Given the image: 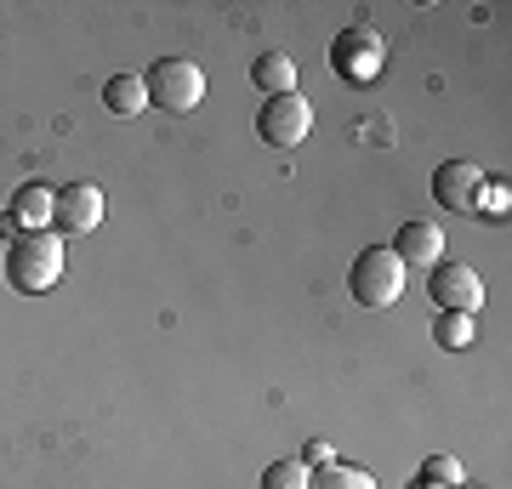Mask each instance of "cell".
Instances as JSON below:
<instances>
[{
  "label": "cell",
  "instance_id": "52a82bcc",
  "mask_svg": "<svg viewBox=\"0 0 512 489\" xmlns=\"http://www.w3.org/2000/svg\"><path fill=\"white\" fill-rule=\"evenodd\" d=\"M52 205H57V188L46 182H23L12 205H6V217H0V234L18 239V234H46L52 228Z\"/></svg>",
  "mask_w": 512,
  "mask_h": 489
},
{
  "label": "cell",
  "instance_id": "e0dca14e",
  "mask_svg": "<svg viewBox=\"0 0 512 489\" xmlns=\"http://www.w3.org/2000/svg\"><path fill=\"white\" fill-rule=\"evenodd\" d=\"M507 205H512V188H507V182H490V177H484V188H478L473 211H484V217H501Z\"/></svg>",
  "mask_w": 512,
  "mask_h": 489
},
{
  "label": "cell",
  "instance_id": "4fadbf2b",
  "mask_svg": "<svg viewBox=\"0 0 512 489\" xmlns=\"http://www.w3.org/2000/svg\"><path fill=\"white\" fill-rule=\"evenodd\" d=\"M308 489H376V478L353 461H325V467L308 472Z\"/></svg>",
  "mask_w": 512,
  "mask_h": 489
},
{
  "label": "cell",
  "instance_id": "5bb4252c",
  "mask_svg": "<svg viewBox=\"0 0 512 489\" xmlns=\"http://www.w3.org/2000/svg\"><path fill=\"white\" fill-rule=\"evenodd\" d=\"M478 325H473V313H439L433 319V342L444 347V353H461V347H473Z\"/></svg>",
  "mask_w": 512,
  "mask_h": 489
},
{
  "label": "cell",
  "instance_id": "ba28073f",
  "mask_svg": "<svg viewBox=\"0 0 512 489\" xmlns=\"http://www.w3.org/2000/svg\"><path fill=\"white\" fill-rule=\"evenodd\" d=\"M97 222H103V188H97V182H69V188H57L52 234H92Z\"/></svg>",
  "mask_w": 512,
  "mask_h": 489
},
{
  "label": "cell",
  "instance_id": "277c9868",
  "mask_svg": "<svg viewBox=\"0 0 512 489\" xmlns=\"http://www.w3.org/2000/svg\"><path fill=\"white\" fill-rule=\"evenodd\" d=\"M330 69H336L342 86H370L387 69V40L370 23H353V29H342L330 40Z\"/></svg>",
  "mask_w": 512,
  "mask_h": 489
},
{
  "label": "cell",
  "instance_id": "7c38bea8",
  "mask_svg": "<svg viewBox=\"0 0 512 489\" xmlns=\"http://www.w3.org/2000/svg\"><path fill=\"white\" fill-rule=\"evenodd\" d=\"M251 86L262 91V97H285V91H296V57L291 52H262L251 63Z\"/></svg>",
  "mask_w": 512,
  "mask_h": 489
},
{
  "label": "cell",
  "instance_id": "2e32d148",
  "mask_svg": "<svg viewBox=\"0 0 512 489\" xmlns=\"http://www.w3.org/2000/svg\"><path fill=\"white\" fill-rule=\"evenodd\" d=\"M262 489H308V467L302 461H274L262 472Z\"/></svg>",
  "mask_w": 512,
  "mask_h": 489
},
{
  "label": "cell",
  "instance_id": "30bf717a",
  "mask_svg": "<svg viewBox=\"0 0 512 489\" xmlns=\"http://www.w3.org/2000/svg\"><path fill=\"white\" fill-rule=\"evenodd\" d=\"M387 251L399 256L404 268H410V262H427V268H433V262H444V228L439 222H427V217H410L399 234H393Z\"/></svg>",
  "mask_w": 512,
  "mask_h": 489
},
{
  "label": "cell",
  "instance_id": "9a60e30c",
  "mask_svg": "<svg viewBox=\"0 0 512 489\" xmlns=\"http://www.w3.org/2000/svg\"><path fill=\"white\" fill-rule=\"evenodd\" d=\"M421 478H427V484H439V489L467 484V472H461L456 455H427V461H421Z\"/></svg>",
  "mask_w": 512,
  "mask_h": 489
},
{
  "label": "cell",
  "instance_id": "ac0fdd59",
  "mask_svg": "<svg viewBox=\"0 0 512 489\" xmlns=\"http://www.w3.org/2000/svg\"><path fill=\"white\" fill-rule=\"evenodd\" d=\"M296 461H302V467H325V461H336V450H330L325 438H308V444H302V455H296Z\"/></svg>",
  "mask_w": 512,
  "mask_h": 489
},
{
  "label": "cell",
  "instance_id": "8992f818",
  "mask_svg": "<svg viewBox=\"0 0 512 489\" xmlns=\"http://www.w3.org/2000/svg\"><path fill=\"white\" fill-rule=\"evenodd\" d=\"M427 296L439 313H478L484 308V279L473 262H433L427 268Z\"/></svg>",
  "mask_w": 512,
  "mask_h": 489
},
{
  "label": "cell",
  "instance_id": "7a4b0ae2",
  "mask_svg": "<svg viewBox=\"0 0 512 489\" xmlns=\"http://www.w3.org/2000/svg\"><path fill=\"white\" fill-rule=\"evenodd\" d=\"M404 279H410V268H404L387 245L359 251L353 256V268H348V290H353L359 308H393V302L404 296Z\"/></svg>",
  "mask_w": 512,
  "mask_h": 489
},
{
  "label": "cell",
  "instance_id": "ffe728a7",
  "mask_svg": "<svg viewBox=\"0 0 512 489\" xmlns=\"http://www.w3.org/2000/svg\"><path fill=\"white\" fill-rule=\"evenodd\" d=\"M456 489H478V484H456Z\"/></svg>",
  "mask_w": 512,
  "mask_h": 489
},
{
  "label": "cell",
  "instance_id": "9c48e42d",
  "mask_svg": "<svg viewBox=\"0 0 512 489\" xmlns=\"http://www.w3.org/2000/svg\"><path fill=\"white\" fill-rule=\"evenodd\" d=\"M478 188H484V171H478L473 160H444L439 171H433V200H439L444 211H473Z\"/></svg>",
  "mask_w": 512,
  "mask_h": 489
},
{
  "label": "cell",
  "instance_id": "6da1fadb",
  "mask_svg": "<svg viewBox=\"0 0 512 489\" xmlns=\"http://www.w3.org/2000/svg\"><path fill=\"white\" fill-rule=\"evenodd\" d=\"M63 268H69V256H63V234H18L6 239V279H12V290H23V296H46V290L63 279Z\"/></svg>",
  "mask_w": 512,
  "mask_h": 489
},
{
  "label": "cell",
  "instance_id": "3957f363",
  "mask_svg": "<svg viewBox=\"0 0 512 489\" xmlns=\"http://www.w3.org/2000/svg\"><path fill=\"white\" fill-rule=\"evenodd\" d=\"M148 86V103L165 114H188L205 103V69L200 63H188V57H160L154 69L143 74Z\"/></svg>",
  "mask_w": 512,
  "mask_h": 489
},
{
  "label": "cell",
  "instance_id": "8fae6325",
  "mask_svg": "<svg viewBox=\"0 0 512 489\" xmlns=\"http://www.w3.org/2000/svg\"><path fill=\"white\" fill-rule=\"evenodd\" d=\"M103 109L120 114V120H137V114L148 109V86H143V74H131V69L109 74V80H103Z\"/></svg>",
  "mask_w": 512,
  "mask_h": 489
},
{
  "label": "cell",
  "instance_id": "5b68a950",
  "mask_svg": "<svg viewBox=\"0 0 512 489\" xmlns=\"http://www.w3.org/2000/svg\"><path fill=\"white\" fill-rule=\"evenodd\" d=\"M313 131V103L302 91H285V97H262V109H256V137L268 148H296L308 143Z\"/></svg>",
  "mask_w": 512,
  "mask_h": 489
},
{
  "label": "cell",
  "instance_id": "d6986e66",
  "mask_svg": "<svg viewBox=\"0 0 512 489\" xmlns=\"http://www.w3.org/2000/svg\"><path fill=\"white\" fill-rule=\"evenodd\" d=\"M410 489H439V484H427V478H416V484H410Z\"/></svg>",
  "mask_w": 512,
  "mask_h": 489
}]
</instances>
